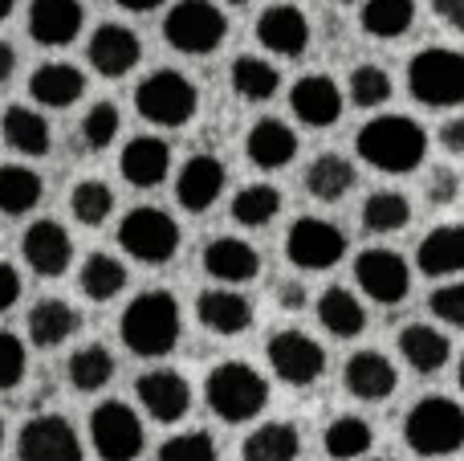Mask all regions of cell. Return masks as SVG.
<instances>
[{
	"instance_id": "cell-1",
	"label": "cell",
	"mask_w": 464,
	"mask_h": 461,
	"mask_svg": "<svg viewBox=\"0 0 464 461\" xmlns=\"http://www.w3.org/2000/svg\"><path fill=\"white\" fill-rule=\"evenodd\" d=\"M354 147H359V160H367L375 172L408 176L428 155V131L408 114H375L359 127Z\"/></svg>"
},
{
	"instance_id": "cell-2",
	"label": "cell",
	"mask_w": 464,
	"mask_h": 461,
	"mask_svg": "<svg viewBox=\"0 0 464 461\" xmlns=\"http://www.w3.org/2000/svg\"><path fill=\"white\" fill-rule=\"evenodd\" d=\"M179 327H184V315H179V302L168 290H143L139 299L127 302L119 319L122 343L143 359L168 356L179 343Z\"/></svg>"
},
{
	"instance_id": "cell-3",
	"label": "cell",
	"mask_w": 464,
	"mask_h": 461,
	"mask_svg": "<svg viewBox=\"0 0 464 461\" xmlns=\"http://www.w3.org/2000/svg\"><path fill=\"white\" fill-rule=\"evenodd\" d=\"M204 397H208V408L228 425H245L253 417L265 413L269 405V384L256 368L240 364V359H225L208 372L204 380Z\"/></svg>"
},
{
	"instance_id": "cell-4",
	"label": "cell",
	"mask_w": 464,
	"mask_h": 461,
	"mask_svg": "<svg viewBox=\"0 0 464 461\" xmlns=\"http://www.w3.org/2000/svg\"><path fill=\"white\" fill-rule=\"evenodd\" d=\"M408 90L424 106H460L464 103V54L449 45H428L408 62Z\"/></svg>"
},
{
	"instance_id": "cell-5",
	"label": "cell",
	"mask_w": 464,
	"mask_h": 461,
	"mask_svg": "<svg viewBox=\"0 0 464 461\" xmlns=\"http://www.w3.org/2000/svg\"><path fill=\"white\" fill-rule=\"evenodd\" d=\"M411 454L420 457H449L464 446V408L449 397H424L403 421Z\"/></svg>"
},
{
	"instance_id": "cell-6",
	"label": "cell",
	"mask_w": 464,
	"mask_h": 461,
	"mask_svg": "<svg viewBox=\"0 0 464 461\" xmlns=\"http://www.w3.org/2000/svg\"><path fill=\"white\" fill-rule=\"evenodd\" d=\"M196 106H200V94H196L192 78H184L179 70L147 74L135 90V111L155 127H184L196 119Z\"/></svg>"
},
{
	"instance_id": "cell-7",
	"label": "cell",
	"mask_w": 464,
	"mask_h": 461,
	"mask_svg": "<svg viewBox=\"0 0 464 461\" xmlns=\"http://www.w3.org/2000/svg\"><path fill=\"white\" fill-rule=\"evenodd\" d=\"M228 33V16L220 13V5L212 0H179L171 5V13L163 16V37H168L171 49L179 54H192V57H204L212 49H220Z\"/></svg>"
},
{
	"instance_id": "cell-8",
	"label": "cell",
	"mask_w": 464,
	"mask_h": 461,
	"mask_svg": "<svg viewBox=\"0 0 464 461\" xmlns=\"http://www.w3.org/2000/svg\"><path fill=\"white\" fill-rule=\"evenodd\" d=\"M119 245L127 250V258L147 261V266H163L176 258L179 250V225L163 209H130L119 225Z\"/></svg>"
},
{
	"instance_id": "cell-9",
	"label": "cell",
	"mask_w": 464,
	"mask_h": 461,
	"mask_svg": "<svg viewBox=\"0 0 464 461\" xmlns=\"http://www.w3.org/2000/svg\"><path fill=\"white\" fill-rule=\"evenodd\" d=\"M90 441H94V454L102 461H135L147 446V433L130 405H122V400H102V405L90 413Z\"/></svg>"
},
{
	"instance_id": "cell-10",
	"label": "cell",
	"mask_w": 464,
	"mask_h": 461,
	"mask_svg": "<svg viewBox=\"0 0 464 461\" xmlns=\"http://www.w3.org/2000/svg\"><path fill=\"white\" fill-rule=\"evenodd\" d=\"M343 253H346V233L322 217H297L285 233V258L297 270H310V274L338 266Z\"/></svg>"
},
{
	"instance_id": "cell-11",
	"label": "cell",
	"mask_w": 464,
	"mask_h": 461,
	"mask_svg": "<svg viewBox=\"0 0 464 461\" xmlns=\"http://www.w3.org/2000/svg\"><path fill=\"white\" fill-rule=\"evenodd\" d=\"M269 356V368L277 380L294 384V388H305V384H318L322 372H326V351H322L318 339H310L305 331H277L265 348Z\"/></svg>"
},
{
	"instance_id": "cell-12",
	"label": "cell",
	"mask_w": 464,
	"mask_h": 461,
	"mask_svg": "<svg viewBox=\"0 0 464 461\" xmlns=\"http://www.w3.org/2000/svg\"><path fill=\"white\" fill-rule=\"evenodd\" d=\"M82 437L65 417L41 413L33 421H24L21 437H16V461H82Z\"/></svg>"
},
{
	"instance_id": "cell-13",
	"label": "cell",
	"mask_w": 464,
	"mask_h": 461,
	"mask_svg": "<svg viewBox=\"0 0 464 461\" xmlns=\"http://www.w3.org/2000/svg\"><path fill=\"white\" fill-rule=\"evenodd\" d=\"M354 282H359V290L367 294L371 302L395 307V302H403L411 290V270L395 250L379 245V250H362L359 258H354Z\"/></svg>"
},
{
	"instance_id": "cell-14",
	"label": "cell",
	"mask_w": 464,
	"mask_h": 461,
	"mask_svg": "<svg viewBox=\"0 0 464 461\" xmlns=\"http://www.w3.org/2000/svg\"><path fill=\"white\" fill-rule=\"evenodd\" d=\"M135 397L147 408V417H155L160 425H176L192 408V384L179 372H171V368H151V372L139 376Z\"/></svg>"
},
{
	"instance_id": "cell-15",
	"label": "cell",
	"mask_w": 464,
	"mask_h": 461,
	"mask_svg": "<svg viewBox=\"0 0 464 461\" xmlns=\"http://www.w3.org/2000/svg\"><path fill=\"white\" fill-rule=\"evenodd\" d=\"M21 253L33 274L62 278L73 261V237L65 233V225H57V221H33L21 237Z\"/></svg>"
},
{
	"instance_id": "cell-16",
	"label": "cell",
	"mask_w": 464,
	"mask_h": 461,
	"mask_svg": "<svg viewBox=\"0 0 464 461\" xmlns=\"http://www.w3.org/2000/svg\"><path fill=\"white\" fill-rule=\"evenodd\" d=\"M289 111L305 123V127H334L343 119V90L326 74H305L289 90Z\"/></svg>"
},
{
	"instance_id": "cell-17",
	"label": "cell",
	"mask_w": 464,
	"mask_h": 461,
	"mask_svg": "<svg viewBox=\"0 0 464 461\" xmlns=\"http://www.w3.org/2000/svg\"><path fill=\"white\" fill-rule=\"evenodd\" d=\"M86 57L102 78H122V74H130L139 65L143 45H139L135 29H127V25H98L86 45Z\"/></svg>"
},
{
	"instance_id": "cell-18",
	"label": "cell",
	"mask_w": 464,
	"mask_h": 461,
	"mask_svg": "<svg viewBox=\"0 0 464 461\" xmlns=\"http://www.w3.org/2000/svg\"><path fill=\"white\" fill-rule=\"evenodd\" d=\"M256 41L277 57H297L310 45V21L297 5H273L256 16Z\"/></svg>"
},
{
	"instance_id": "cell-19",
	"label": "cell",
	"mask_w": 464,
	"mask_h": 461,
	"mask_svg": "<svg viewBox=\"0 0 464 461\" xmlns=\"http://www.w3.org/2000/svg\"><path fill=\"white\" fill-rule=\"evenodd\" d=\"M225 163L217 155H192L176 176V201L188 212H208L225 192Z\"/></svg>"
},
{
	"instance_id": "cell-20",
	"label": "cell",
	"mask_w": 464,
	"mask_h": 461,
	"mask_svg": "<svg viewBox=\"0 0 464 461\" xmlns=\"http://www.w3.org/2000/svg\"><path fill=\"white\" fill-rule=\"evenodd\" d=\"M343 380H346V392H351L354 400L379 405V400H387L395 392L400 376H395V364L383 356V351H354V356L346 359Z\"/></svg>"
},
{
	"instance_id": "cell-21",
	"label": "cell",
	"mask_w": 464,
	"mask_h": 461,
	"mask_svg": "<svg viewBox=\"0 0 464 461\" xmlns=\"http://www.w3.org/2000/svg\"><path fill=\"white\" fill-rule=\"evenodd\" d=\"M119 172L127 184L135 188H160L171 172V147L160 135H139L122 147L119 155Z\"/></svg>"
},
{
	"instance_id": "cell-22",
	"label": "cell",
	"mask_w": 464,
	"mask_h": 461,
	"mask_svg": "<svg viewBox=\"0 0 464 461\" xmlns=\"http://www.w3.org/2000/svg\"><path fill=\"white\" fill-rule=\"evenodd\" d=\"M82 13L78 0H33L29 5V33L37 45H70L82 33Z\"/></svg>"
},
{
	"instance_id": "cell-23",
	"label": "cell",
	"mask_w": 464,
	"mask_h": 461,
	"mask_svg": "<svg viewBox=\"0 0 464 461\" xmlns=\"http://www.w3.org/2000/svg\"><path fill=\"white\" fill-rule=\"evenodd\" d=\"M204 270H208L217 282L240 286L261 274V253L248 241H240V237H217V241L204 245Z\"/></svg>"
},
{
	"instance_id": "cell-24",
	"label": "cell",
	"mask_w": 464,
	"mask_h": 461,
	"mask_svg": "<svg viewBox=\"0 0 464 461\" xmlns=\"http://www.w3.org/2000/svg\"><path fill=\"white\" fill-rule=\"evenodd\" d=\"M196 319H200L212 335H225L228 339V335H240L253 327V302L240 290H228V286L204 290L200 299H196Z\"/></svg>"
},
{
	"instance_id": "cell-25",
	"label": "cell",
	"mask_w": 464,
	"mask_h": 461,
	"mask_svg": "<svg viewBox=\"0 0 464 461\" xmlns=\"http://www.w3.org/2000/svg\"><path fill=\"white\" fill-rule=\"evenodd\" d=\"M245 155L261 172H277V168H285V163H294V155H297L294 127L281 119H256L245 139Z\"/></svg>"
},
{
	"instance_id": "cell-26",
	"label": "cell",
	"mask_w": 464,
	"mask_h": 461,
	"mask_svg": "<svg viewBox=\"0 0 464 461\" xmlns=\"http://www.w3.org/2000/svg\"><path fill=\"white\" fill-rule=\"evenodd\" d=\"M29 94L37 98L41 106H49V111H65V106H73L86 94V74L70 62H45L33 70Z\"/></svg>"
},
{
	"instance_id": "cell-27",
	"label": "cell",
	"mask_w": 464,
	"mask_h": 461,
	"mask_svg": "<svg viewBox=\"0 0 464 461\" xmlns=\"http://www.w3.org/2000/svg\"><path fill=\"white\" fill-rule=\"evenodd\" d=\"M416 266L428 278H457L464 274V225H436L432 233L420 241Z\"/></svg>"
},
{
	"instance_id": "cell-28",
	"label": "cell",
	"mask_w": 464,
	"mask_h": 461,
	"mask_svg": "<svg viewBox=\"0 0 464 461\" xmlns=\"http://www.w3.org/2000/svg\"><path fill=\"white\" fill-rule=\"evenodd\" d=\"M400 356L416 376H432V372H440V368L449 364L452 343H449V335L436 331V327L411 323V327H403L400 331Z\"/></svg>"
},
{
	"instance_id": "cell-29",
	"label": "cell",
	"mask_w": 464,
	"mask_h": 461,
	"mask_svg": "<svg viewBox=\"0 0 464 461\" xmlns=\"http://www.w3.org/2000/svg\"><path fill=\"white\" fill-rule=\"evenodd\" d=\"M0 135L13 152L29 155V160L49 155V147H53V131H49L45 114L33 111V106H8L5 119H0Z\"/></svg>"
},
{
	"instance_id": "cell-30",
	"label": "cell",
	"mask_w": 464,
	"mask_h": 461,
	"mask_svg": "<svg viewBox=\"0 0 464 461\" xmlns=\"http://www.w3.org/2000/svg\"><path fill=\"white\" fill-rule=\"evenodd\" d=\"M78 310L65 299H41L37 307L29 310V339L37 348H62L73 331H78Z\"/></svg>"
},
{
	"instance_id": "cell-31",
	"label": "cell",
	"mask_w": 464,
	"mask_h": 461,
	"mask_svg": "<svg viewBox=\"0 0 464 461\" xmlns=\"http://www.w3.org/2000/svg\"><path fill=\"white\" fill-rule=\"evenodd\" d=\"M302 454V433L289 421H269L261 429H253L240 446V457L245 461H297Z\"/></svg>"
},
{
	"instance_id": "cell-32",
	"label": "cell",
	"mask_w": 464,
	"mask_h": 461,
	"mask_svg": "<svg viewBox=\"0 0 464 461\" xmlns=\"http://www.w3.org/2000/svg\"><path fill=\"white\" fill-rule=\"evenodd\" d=\"M354 163L346 160V155H334V152H326V155H318V160L305 168V192L314 196V201H326V204H334V201H343L346 192L354 188Z\"/></svg>"
},
{
	"instance_id": "cell-33",
	"label": "cell",
	"mask_w": 464,
	"mask_h": 461,
	"mask_svg": "<svg viewBox=\"0 0 464 461\" xmlns=\"http://www.w3.org/2000/svg\"><path fill=\"white\" fill-rule=\"evenodd\" d=\"M318 323L326 327L334 339H354V335L367 327V310H362V302L354 299L351 290H343V286H326L318 299Z\"/></svg>"
},
{
	"instance_id": "cell-34",
	"label": "cell",
	"mask_w": 464,
	"mask_h": 461,
	"mask_svg": "<svg viewBox=\"0 0 464 461\" xmlns=\"http://www.w3.org/2000/svg\"><path fill=\"white\" fill-rule=\"evenodd\" d=\"M41 196H45V180L33 168H21V163L0 168V212L5 217H24L29 209L41 204Z\"/></svg>"
},
{
	"instance_id": "cell-35",
	"label": "cell",
	"mask_w": 464,
	"mask_h": 461,
	"mask_svg": "<svg viewBox=\"0 0 464 461\" xmlns=\"http://www.w3.org/2000/svg\"><path fill=\"white\" fill-rule=\"evenodd\" d=\"M78 286L90 302H111V299H119L122 286H127V266H122L119 258H111V253H90L78 274Z\"/></svg>"
},
{
	"instance_id": "cell-36",
	"label": "cell",
	"mask_w": 464,
	"mask_h": 461,
	"mask_svg": "<svg viewBox=\"0 0 464 461\" xmlns=\"http://www.w3.org/2000/svg\"><path fill=\"white\" fill-rule=\"evenodd\" d=\"M322 446H326V454L334 461H359V457L371 454L375 433H371V425L362 421V417H334V421L326 425Z\"/></svg>"
},
{
	"instance_id": "cell-37",
	"label": "cell",
	"mask_w": 464,
	"mask_h": 461,
	"mask_svg": "<svg viewBox=\"0 0 464 461\" xmlns=\"http://www.w3.org/2000/svg\"><path fill=\"white\" fill-rule=\"evenodd\" d=\"M359 21L371 37L392 41L411 29V21H416V0H367Z\"/></svg>"
},
{
	"instance_id": "cell-38",
	"label": "cell",
	"mask_w": 464,
	"mask_h": 461,
	"mask_svg": "<svg viewBox=\"0 0 464 461\" xmlns=\"http://www.w3.org/2000/svg\"><path fill=\"white\" fill-rule=\"evenodd\" d=\"M281 86V74L273 70V62H265V57H237L232 62V90H237L240 98H248V103H265V98H273Z\"/></svg>"
},
{
	"instance_id": "cell-39",
	"label": "cell",
	"mask_w": 464,
	"mask_h": 461,
	"mask_svg": "<svg viewBox=\"0 0 464 461\" xmlns=\"http://www.w3.org/2000/svg\"><path fill=\"white\" fill-rule=\"evenodd\" d=\"M65 368H70V384L78 392H98V388H106V384H111L114 356L102 348V343H86V348L73 351Z\"/></svg>"
},
{
	"instance_id": "cell-40",
	"label": "cell",
	"mask_w": 464,
	"mask_h": 461,
	"mask_svg": "<svg viewBox=\"0 0 464 461\" xmlns=\"http://www.w3.org/2000/svg\"><path fill=\"white\" fill-rule=\"evenodd\" d=\"M277 212H281V192L273 184H248L232 196V221L245 229L269 225Z\"/></svg>"
},
{
	"instance_id": "cell-41",
	"label": "cell",
	"mask_w": 464,
	"mask_h": 461,
	"mask_svg": "<svg viewBox=\"0 0 464 461\" xmlns=\"http://www.w3.org/2000/svg\"><path fill=\"white\" fill-rule=\"evenodd\" d=\"M408 221H411L408 196L392 192V188L367 196V204H362V225H367V233H395V229H403Z\"/></svg>"
},
{
	"instance_id": "cell-42",
	"label": "cell",
	"mask_w": 464,
	"mask_h": 461,
	"mask_svg": "<svg viewBox=\"0 0 464 461\" xmlns=\"http://www.w3.org/2000/svg\"><path fill=\"white\" fill-rule=\"evenodd\" d=\"M70 209H73V217H78L82 225L98 229V225H102V221L114 212V192H111V184H102V180H82V184L70 192Z\"/></svg>"
},
{
	"instance_id": "cell-43",
	"label": "cell",
	"mask_w": 464,
	"mask_h": 461,
	"mask_svg": "<svg viewBox=\"0 0 464 461\" xmlns=\"http://www.w3.org/2000/svg\"><path fill=\"white\" fill-rule=\"evenodd\" d=\"M346 94H351L354 106H383L392 98V78H387L383 65H354Z\"/></svg>"
},
{
	"instance_id": "cell-44",
	"label": "cell",
	"mask_w": 464,
	"mask_h": 461,
	"mask_svg": "<svg viewBox=\"0 0 464 461\" xmlns=\"http://www.w3.org/2000/svg\"><path fill=\"white\" fill-rule=\"evenodd\" d=\"M160 461H220V449L208 433L192 429V433H176L160 446Z\"/></svg>"
},
{
	"instance_id": "cell-45",
	"label": "cell",
	"mask_w": 464,
	"mask_h": 461,
	"mask_svg": "<svg viewBox=\"0 0 464 461\" xmlns=\"http://www.w3.org/2000/svg\"><path fill=\"white\" fill-rule=\"evenodd\" d=\"M119 127H122L119 106H114V103H94V106L86 111V119H82V139H86V147L102 152V147L114 143Z\"/></svg>"
},
{
	"instance_id": "cell-46",
	"label": "cell",
	"mask_w": 464,
	"mask_h": 461,
	"mask_svg": "<svg viewBox=\"0 0 464 461\" xmlns=\"http://www.w3.org/2000/svg\"><path fill=\"white\" fill-rule=\"evenodd\" d=\"M24 343L13 331H0V392L16 388L24 380Z\"/></svg>"
},
{
	"instance_id": "cell-47",
	"label": "cell",
	"mask_w": 464,
	"mask_h": 461,
	"mask_svg": "<svg viewBox=\"0 0 464 461\" xmlns=\"http://www.w3.org/2000/svg\"><path fill=\"white\" fill-rule=\"evenodd\" d=\"M428 307H432V315L440 319V323L449 327H464V282H449L440 286V290L428 299Z\"/></svg>"
},
{
	"instance_id": "cell-48",
	"label": "cell",
	"mask_w": 464,
	"mask_h": 461,
	"mask_svg": "<svg viewBox=\"0 0 464 461\" xmlns=\"http://www.w3.org/2000/svg\"><path fill=\"white\" fill-rule=\"evenodd\" d=\"M457 188H460V180H457L452 168H436V176L428 180V196H432V204H452L457 201Z\"/></svg>"
},
{
	"instance_id": "cell-49",
	"label": "cell",
	"mask_w": 464,
	"mask_h": 461,
	"mask_svg": "<svg viewBox=\"0 0 464 461\" xmlns=\"http://www.w3.org/2000/svg\"><path fill=\"white\" fill-rule=\"evenodd\" d=\"M16 299H21V274H16L8 261H0V315H5Z\"/></svg>"
},
{
	"instance_id": "cell-50",
	"label": "cell",
	"mask_w": 464,
	"mask_h": 461,
	"mask_svg": "<svg viewBox=\"0 0 464 461\" xmlns=\"http://www.w3.org/2000/svg\"><path fill=\"white\" fill-rule=\"evenodd\" d=\"M440 143H444V152L464 155V114H460V119L444 123V127H440Z\"/></svg>"
},
{
	"instance_id": "cell-51",
	"label": "cell",
	"mask_w": 464,
	"mask_h": 461,
	"mask_svg": "<svg viewBox=\"0 0 464 461\" xmlns=\"http://www.w3.org/2000/svg\"><path fill=\"white\" fill-rule=\"evenodd\" d=\"M432 8H436L440 21H449L452 29L464 33V0H432Z\"/></svg>"
},
{
	"instance_id": "cell-52",
	"label": "cell",
	"mask_w": 464,
	"mask_h": 461,
	"mask_svg": "<svg viewBox=\"0 0 464 461\" xmlns=\"http://www.w3.org/2000/svg\"><path fill=\"white\" fill-rule=\"evenodd\" d=\"M281 307H285V310H302L305 307V290H302V286H294V282L281 286Z\"/></svg>"
},
{
	"instance_id": "cell-53",
	"label": "cell",
	"mask_w": 464,
	"mask_h": 461,
	"mask_svg": "<svg viewBox=\"0 0 464 461\" xmlns=\"http://www.w3.org/2000/svg\"><path fill=\"white\" fill-rule=\"evenodd\" d=\"M13 70H16V54H13V45H8V41H0V86L13 78Z\"/></svg>"
},
{
	"instance_id": "cell-54",
	"label": "cell",
	"mask_w": 464,
	"mask_h": 461,
	"mask_svg": "<svg viewBox=\"0 0 464 461\" xmlns=\"http://www.w3.org/2000/svg\"><path fill=\"white\" fill-rule=\"evenodd\" d=\"M122 8H127V13H151V8H160L163 0H119Z\"/></svg>"
},
{
	"instance_id": "cell-55",
	"label": "cell",
	"mask_w": 464,
	"mask_h": 461,
	"mask_svg": "<svg viewBox=\"0 0 464 461\" xmlns=\"http://www.w3.org/2000/svg\"><path fill=\"white\" fill-rule=\"evenodd\" d=\"M13 5H16V0H0V21H5V16L13 13Z\"/></svg>"
},
{
	"instance_id": "cell-56",
	"label": "cell",
	"mask_w": 464,
	"mask_h": 461,
	"mask_svg": "<svg viewBox=\"0 0 464 461\" xmlns=\"http://www.w3.org/2000/svg\"><path fill=\"white\" fill-rule=\"evenodd\" d=\"M457 380H460V392H464V356H460V376H457Z\"/></svg>"
},
{
	"instance_id": "cell-57",
	"label": "cell",
	"mask_w": 464,
	"mask_h": 461,
	"mask_svg": "<svg viewBox=\"0 0 464 461\" xmlns=\"http://www.w3.org/2000/svg\"><path fill=\"white\" fill-rule=\"evenodd\" d=\"M0 446H5V421H0Z\"/></svg>"
},
{
	"instance_id": "cell-58",
	"label": "cell",
	"mask_w": 464,
	"mask_h": 461,
	"mask_svg": "<svg viewBox=\"0 0 464 461\" xmlns=\"http://www.w3.org/2000/svg\"><path fill=\"white\" fill-rule=\"evenodd\" d=\"M228 5H248V0H228Z\"/></svg>"
},
{
	"instance_id": "cell-59",
	"label": "cell",
	"mask_w": 464,
	"mask_h": 461,
	"mask_svg": "<svg viewBox=\"0 0 464 461\" xmlns=\"http://www.w3.org/2000/svg\"><path fill=\"white\" fill-rule=\"evenodd\" d=\"M379 461H387V457H379Z\"/></svg>"
}]
</instances>
